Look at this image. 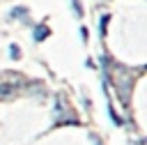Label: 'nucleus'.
Returning <instances> with one entry per match:
<instances>
[{"instance_id":"obj_1","label":"nucleus","mask_w":147,"mask_h":145,"mask_svg":"<svg viewBox=\"0 0 147 145\" xmlns=\"http://www.w3.org/2000/svg\"><path fill=\"white\" fill-rule=\"evenodd\" d=\"M48 35H51V30H48V28H46L44 23H39V25H34V32H32V37H34L37 41H44V39L48 37Z\"/></svg>"},{"instance_id":"obj_2","label":"nucleus","mask_w":147,"mask_h":145,"mask_svg":"<svg viewBox=\"0 0 147 145\" xmlns=\"http://www.w3.org/2000/svg\"><path fill=\"white\" fill-rule=\"evenodd\" d=\"M11 16H14V18L28 21V9H25V7H16V9H11Z\"/></svg>"},{"instance_id":"obj_3","label":"nucleus","mask_w":147,"mask_h":145,"mask_svg":"<svg viewBox=\"0 0 147 145\" xmlns=\"http://www.w3.org/2000/svg\"><path fill=\"white\" fill-rule=\"evenodd\" d=\"M108 21H110V16H108V14H103V16H101V25H99L101 37H106V32H108Z\"/></svg>"},{"instance_id":"obj_4","label":"nucleus","mask_w":147,"mask_h":145,"mask_svg":"<svg viewBox=\"0 0 147 145\" xmlns=\"http://www.w3.org/2000/svg\"><path fill=\"white\" fill-rule=\"evenodd\" d=\"M9 55H11L14 60H18V58H21V51H18V46H16V44H11V46H9Z\"/></svg>"},{"instance_id":"obj_5","label":"nucleus","mask_w":147,"mask_h":145,"mask_svg":"<svg viewBox=\"0 0 147 145\" xmlns=\"http://www.w3.org/2000/svg\"><path fill=\"white\" fill-rule=\"evenodd\" d=\"M11 90H14V85H0V97H7V94H11Z\"/></svg>"},{"instance_id":"obj_6","label":"nucleus","mask_w":147,"mask_h":145,"mask_svg":"<svg viewBox=\"0 0 147 145\" xmlns=\"http://www.w3.org/2000/svg\"><path fill=\"white\" fill-rule=\"evenodd\" d=\"M71 5H74V12H76V16H83V7H80V0H71Z\"/></svg>"},{"instance_id":"obj_7","label":"nucleus","mask_w":147,"mask_h":145,"mask_svg":"<svg viewBox=\"0 0 147 145\" xmlns=\"http://www.w3.org/2000/svg\"><path fill=\"white\" fill-rule=\"evenodd\" d=\"M80 37H83V41H87V28H80Z\"/></svg>"}]
</instances>
